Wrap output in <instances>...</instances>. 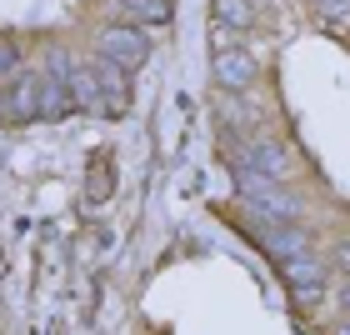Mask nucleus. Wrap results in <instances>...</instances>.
Segmentation results:
<instances>
[{
  "label": "nucleus",
  "mask_w": 350,
  "mask_h": 335,
  "mask_svg": "<svg viewBox=\"0 0 350 335\" xmlns=\"http://www.w3.org/2000/svg\"><path fill=\"white\" fill-rule=\"evenodd\" d=\"M90 51H95V60H105V66L135 75V70L150 60V30H135V25H100V36H95Z\"/></svg>",
  "instance_id": "nucleus-1"
},
{
  "label": "nucleus",
  "mask_w": 350,
  "mask_h": 335,
  "mask_svg": "<svg viewBox=\"0 0 350 335\" xmlns=\"http://www.w3.org/2000/svg\"><path fill=\"white\" fill-rule=\"evenodd\" d=\"M230 170H235V190H241V200H250L265 220H275V226L295 220V200L285 196L280 180H265V175L250 170V165H230Z\"/></svg>",
  "instance_id": "nucleus-2"
},
{
  "label": "nucleus",
  "mask_w": 350,
  "mask_h": 335,
  "mask_svg": "<svg viewBox=\"0 0 350 335\" xmlns=\"http://www.w3.org/2000/svg\"><path fill=\"white\" fill-rule=\"evenodd\" d=\"M220 155H230V165H250V170H260L265 180H291V150L280 146V140H250V146H241V140H226L220 135Z\"/></svg>",
  "instance_id": "nucleus-3"
},
{
  "label": "nucleus",
  "mask_w": 350,
  "mask_h": 335,
  "mask_svg": "<svg viewBox=\"0 0 350 335\" xmlns=\"http://www.w3.org/2000/svg\"><path fill=\"white\" fill-rule=\"evenodd\" d=\"M256 55H245L241 45H226V51H215L211 60V75H215V85L220 90H250L256 85Z\"/></svg>",
  "instance_id": "nucleus-4"
},
{
  "label": "nucleus",
  "mask_w": 350,
  "mask_h": 335,
  "mask_svg": "<svg viewBox=\"0 0 350 335\" xmlns=\"http://www.w3.org/2000/svg\"><path fill=\"white\" fill-rule=\"evenodd\" d=\"M260 245H265V255H275L280 265L291 260V255L310 250L306 230H295V220H285V226H275V220H265V230H260Z\"/></svg>",
  "instance_id": "nucleus-5"
},
{
  "label": "nucleus",
  "mask_w": 350,
  "mask_h": 335,
  "mask_svg": "<svg viewBox=\"0 0 350 335\" xmlns=\"http://www.w3.org/2000/svg\"><path fill=\"white\" fill-rule=\"evenodd\" d=\"M280 276L295 285H325V265H321V255H310V250H300V255H291V260L280 265Z\"/></svg>",
  "instance_id": "nucleus-6"
},
{
  "label": "nucleus",
  "mask_w": 350,
  "mask_h": 335,
  "mask_svg": "<svg viewBox=\"0 0 350 335\" xmlns=\"http://www.w3.org/2000/svg\"><path fill=\"white\" fill-rule=\"evenodd\" d=\"M241 95H245V90H220V95H215V116L226 120L230 131H245V125L256 120V110H250Z\"/></svg>",
  "instance_id": "nucleus-7"
},
{
  "label": "nucleus",
  "mask_w": 350,
  "mask_h": 335,
  "mask_svg": "<svg viewBox=\"0 0 350 335\" xmlns=\"http://www.w3.org/2000/svg\"><path fill=\"white\" fill-rule=\"evenodd\" d=\"M215 21L230 30H250L256 25V5L250 0H215Z\"/></svg>",
  "instance_id": "nucleus-8"
},
{
  "label": "nucleus",
  "mask_w": 350,
  "mask_h": 335,
  "mask_svg": "<svg viewBox=\"0 0 350 335\" xmlns=\"http://www.w3.org/2000/svg\"><path fill=\"white\" fill-rule=\"evenodd\" d=\"M315 10H321L325 21H345V15H350V0H315Z\"/></svg>",
  "instance_id": "nucleus-9"
},
{
  "label": "nucleus",
  "mask_w": 350,
  "mask_h": 335,
  "mask_svg": "<svg viewBox=\"0 0 350 335\" xmlns=\"http://www.w3.org/2000/svg\"><path fill=\"white\" fill-rule=\"evenodd\" d=\"M295 300H300V306H321V300H325V285H300Z\"/></svg>",
  "instance_id": "nucleus-10"
},
{
  "label": "nucleus",
  "mask_w": 350,
  "mask_h": 335,
  "mask_svg": "<svg viewBox=\"0 0 350 335\" xmlns=\"http://www.w3.org/2000/svg\"><path fill=\"white\" fill-rule=\"evenodd\" d=\"M230 36H235V30H230V25H220V21L211 25V40H215V51H226V45H235Z\"/></svg>",
  "instance_id": "nucleus-11"
},
{
  "label": "nucleus",
  "mask_w": 350,
  "mask_h": 335,
  "mask_svg": "<svg viewBox=\"0 0 350 335\" xmlns=\"http://www.w3.org/2000/svg\"><path fill=\"white\" fill-rule=\"evenodd\" d=\"M340 310H345V315H350V280H345V285H340Z\"/></svg>",
  "instance_id": "nucleus-12"
},
{
  "label": "nucleus",
  "mask_w": 350,
  "mask_h": 335,
  "mask_svg": "<svg viewBox=\"0 0 350 335\" xmlns=\"http://www.w3.org/2000/svg\"><path fill=\"white\" fill-rule=\"evenodd\" d=\"M336 335H350V321H345V325H340V330H336Z\"/></svg>",
  "instance_id": "nucleus-13"
}]
</instances>
